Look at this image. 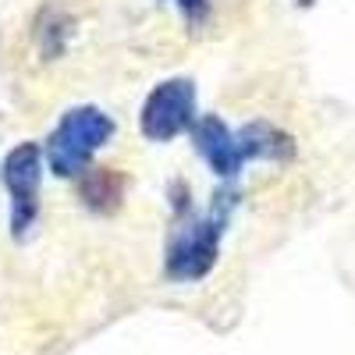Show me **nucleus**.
<instances>
[{
    "label": "nucleus",
    "instance_id": "nucleus-3",
    "mask_svg": "<svg viewBox=\"0 0 355 355\" xmlns=\"http://www.w3.org/2000/svg\"><path fill=\"white\" fill-rule=\"evenodd\" d=\"M43 146L18 142L0 160V182L8 189V227L11 239H28V231L40 220V182H43Z\"/></svg>",
    "mask_w": 355,
    "mask_h": 355
},
{
    "label": "nucleus",
    "instance_id": "nucleus-1",
    "mask_svg": "<svg viewBox=\"0 0 355 355\" xmlns=\"http://www.w3.org/2000/svg\"><path fill=\"white\" fill-rule=\"evenodd\" d=\"M234 202H239V192L231 185H224L217 196H210V206L202 214H196L189 202V185H182V196L174 199V227H171L167 245H164L167 281L192 284L214 270Z\"/></svg>",
    "mask_w": 355,
    "mask_h": 355
},
{
    "label": "nucleus",
    "instance_id": "nucleus-6",
    "mask_svg": "<svg viewBox=\"0 0 355 355\" xmlns=\"http://www.w3.org/2000/svg\"><path fill=\"white\" fill-rule=\"evenodd\" d=\"M125 174L117 171V167H89L82 178H78V199L89 214H96V217H110L121 210V202H125Z\"/></svg>",
    "mask_w": 355,
    "mask_h": 355
},
{
    "label": "nucleus",
    "instance_id": "nucleus-8",
    "mask_svg": "<svg viewBox=\"0 0 355 355\" xmlns=\"http://www.w3.org/2000/svg\"><path fill=\"white\" fill-rule=\"evenodd\" d=\"M171 4L185 15V21H192V25H199L206 15H210V0H171Z\"/></svg>",
    "mask_w": 355,
    "mask_h": 355
},
{
    "label": "nucleus",
    "instance_id": "nucleus-9",
    "mask_svg": "<svg viewBox=\"0 0 355 355\" xmlns=\"http://www.w3.org/2000/svg\"><path fill=\"white\" fill-rule=\"evenodd\" d=\"M295 4H302V8H309V4H313V0H295Z\"/></svg>",
    "mask_w": 355,
    "mask_h": 355
},
{
    "label": "nucleus",
    "instance_id": "nucleus-5",
    "mask_svg": "<svg viewBox=\"0 0 355 355\" xmlns=\"http://www.w3.org/2000/svg\"><path fill=\"white\" fill-rule=\"evenodd\" d=\"M189 135H192V146L202 157V164L210 167L220 182H234V178L242 174V167L249 164L242 142H239V132H231L220 114H199V121Z\"/></svg>",
    "mask_w": 355,
    "mask_h": 355
},
{
    "label": "nucleus",
    "instance_id": "nucleus-7",
    "mask_svg": "<svg viewBox=\"0 0 355 355\" xmlns=\"http://www.w3.org/2000/svg\"><path fill=\"white\" fill-rule=\"evenodd\" d=\"M239 142H242L249 164H252V160L288 164V160L295 157V139H291L284 128L270 125V121H249V125H242V128H239Z\"/></svg>",
    "mask_w": 355,
    "mask_h": 355
},
{
    "label": "nucleus",
    "instance_id": "nucleus-4",
    "mask_svg": "<svg viewBox=\"0 0 355 355\" xmlns=\"http://www.w3.org/2000/svg\"><path fill=\"white\" fill-rule=\"evenodd\" d=\"M196 121H199V93L196 82L185 75L157 82L139 107V132L150 142H171L192 132Z\"/></svg>",
    "mask_w": 355,
    "mask_h": 355
},
{
    "label": "nucleus",
    "instance_id": "nucleus-2",
    "mask_svg": "<svg viewBox=\"0 0 355 355\" xmlns=\"http://www.w3.org/2000/svg\"><path fill=\"white\" fill-rule=\"evenodd\" d=\"M114 132H117V125L103 107H96V103L68 107L57 117V125L50 128V135L43 142L46 167L57 178H82L89 171V164H93V157L114 139Z\"/></svg>",
    "mask_w": 355,
    "mask_h": 355
}]
</instances>
